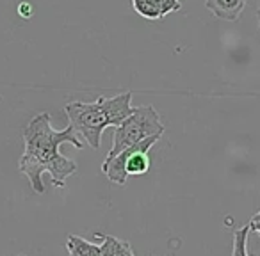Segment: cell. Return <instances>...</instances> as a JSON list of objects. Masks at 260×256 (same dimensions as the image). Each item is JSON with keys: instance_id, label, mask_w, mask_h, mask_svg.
I'll return each instance as SVG.
<instances>
[{"instance_id": "10", "label": "cell", "mask_w": 260, "mask_h": 256, "mask_svg": "<svg viewBox=\"0 0 260 256\" xmlns=\"http://www.w3.org/2000/svg\"><path fill=\"white\" fill-rule=\"evenodd\" d=\"M248 226H249V230H251V231H255V233L260 235V223H256V221H251Z\"/></svg>"}, {"instance_id": "7", "label": "cell", "mask_w": 260, "mask_h": 256, "mask_svg": "<svg viewBox=\"0 0 260 256\" xmlns=\"http://www.w3.org/2000/svg\"><path fill=\"white\" fill-rule=\"evenodd\" d=\"M132 8L143 18L160 20V0H132Z\"/></svg>"}, {"instance_id": "12", "label": "cell", "mask_w": 260, "mask_h": 256, "mask_svg": "<svg viewBox=\"0 0 260 256\" xmlns=\"http://www.w3.org/2000/svg\"><path fill=\"white\" fill-rule=\"evenodd\" d=\"M251 221H256V223H260V212H256L255 215H253V219Z\"/></svg>"}, {"instance_id": "6", "label": "cell", "mask_w": 260, "mask_h": 256, "mask_svg": "<svg viewBox=\"0 0 260 256\" xmlns=\"http://www.w3.org/2000/svg\"><path fill=\"white\" fill-rule=\"evenodd\" d=\"M66 247H68L70 256H102L100 245L82 237H77V235H70L66 240Z\"/></svg>"}, {"instance_id": "11", "label": "cell", "mask_w": 260, "mask_h": 256, "mask_svg": "<svg viewBox=\"0 0 260 256\" xmlns=\"http://www.w3.org/2000/svg\"><path fill=\"white\" fill-rule=\"evenodd\" d=\"M256 20H258V34H260V0H258V6H256Z\"/></svg>"}, {"instance_id": "5", "label": "cell", "mask_w": 260, "mask_h": 256, "mask_svg": "<svg viewBox=\"0 0 260 256\" xmlns=\"http://www.w3.org/2000/svg\"><path fill=\"white\" fill-rule=\"evenodd\" d=\"M93 235L102 240V244H100L102 256H136L126 240L111 237V235H104V233H100V231H94Z\"/></svg>"}, {"instance_id": "3", "label": "cell", "mask_w": 260, "mask_h": 256, "mask_svg": "<svg viewBox=\"0 0 260 256\" xmlns=\"http://www.w3.org/2000/svg\"><path fill=\"white\" fill-rule=\"evenodd\" d=\"M164 134V126L160 123V116L152 105H145V107H134L132 114L114 126L112 132V146L111 152L107 153V159H112L123 150L130 148V146L138 144V142L145 141L146 137L152 135Z\"/></svg>"}, {"instance_id": "9", "label": "cell", "mask_w": 260, "mask_h": 256, "mask_svg": "<svg viewBox=\"0 0 260 256\" xmlns=\"http://www.w3.org/2000/svg\"><path fill=\"white\" fill-rule=\"evenodd\" d=\"M18 13H20V16H22V18H30V16H32V13H34V9H32V6H30L29 2H22V4L18 6Z\"/></svg>"}, {"instance_id": "1", "label": "cell", "mask_w": 260, "mask_h": 256, "mask_svg": "<svg viewBox=\"0 0 260 256\" xmlns=\"http://www.w3.org/2000/svg\"><path fill=\"white\" fill-rule=\"evenodd\" d=\"M23 141H25V152L18 162L20 173L27 176L30 187L38 194H45L43 174L48 173L52 184L62 189L66 178L75 174L77 164L64 157L59 148L62 144H73L77 150H82L84 144L79 134L68 123L64 130H55L52 126L50 114L41 112L34 116L30 123L23 130Z\"/></svg>"}, {"instance_id": "2", "label": "cell", "mask_w": 260, "mask_h": 256, "mask_svg": "<svg viewBox=\"0 0 260 256\" xmlns=\"http://www.w3.org/2000/svg\"><path fill=\"white\" fill-rule=\"evenodd\" d=\"M132 93L118 96H100L96 101H70L64 112L70 125L93 150H98L100 137L107 126H118L132 114Z\"/></svg>"}, {"instance_id": "13", "label": "cell", "mask_w": 260, "mask_h": 256, "mask_svg": "<svg viewBox=\"0 0 260 256\" xmlns=\"http://www.w3.org/2000/svg\"><path fill=\"white\" fill-rule=\"evenodd\" d=\"M20 256H25V254H20Z\"/></svg>"}, {"instance_id": "8", "label": "cell", "mask_w": 260, "mask_h": 256, "mask_svg": "<svg viewBox=\"0 0 260 256\" xmlns=\"http://www.w3.org/2000/svg\"><path fill=\"white\" fill-rule=\"evenodd\" d=\"M178 9H180V0H160V20Z\"/></svg>"}, {"instance_id": "4", "label": "cell", "mask_w": 260, "mask_h": 256, "mask_svg": "<svg viewBox=\"0 0 260 256\" xmlns=\"http://www.w3.org/2000/svg\"><path fill=\"white\" fill-rule=\"evenodd\" d=\"M248 0H205V8L216 18L224 22H237L244 11Z\"/></svg>"}]
</instances>
